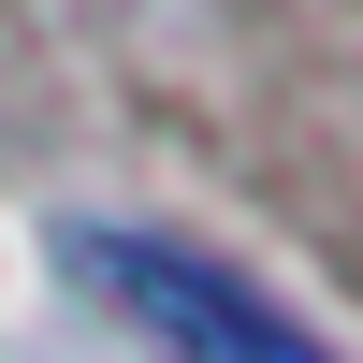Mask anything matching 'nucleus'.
<instances>
[{
    "label": "nucleus",
    "mask_w": 363,
    "mask_h": 363,
    "mask_svg": "<svg viewBox=\"0 0 363 363\" xmlns=\"http://www.w3.org/2000/svg\"><path fill=\"white\" fill-rule=\"evenodd\" d=\"M58 262H73L116 320H145L174 363H335L306 320H277L247 277H233V262L174 247V233H102V218H87V233H58Z\"/></svg>",
    "instance_id": "nucleus-1"
}]
</instances>
